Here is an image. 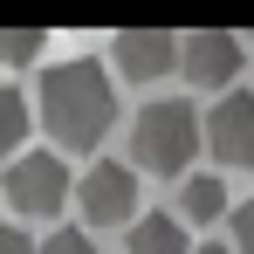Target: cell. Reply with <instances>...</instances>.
I'll return each instance as SVG.
<instances>
[{
	"label": "cell",
	"instance_id": "6da1fadb",
	"mask_svg": "<svg viewBox=\"0 0 254 254\" xmlns=\"http://www.w3.org/2000/svg\"><path fill=\"white\" fill-rule=\"evenodd\" d=\"M35 110H42L48 137H55L62 151H96L103 130H110V117H117L110 69H103L96 55H69V62L42 69V83H35Z\"/></svg>",
	"mask_w": 254,
	"mask_h": 254
},
{
	"label": "cell",
	"instance_id": "7a4b0ae2",
	"mask_svg": "<svg viewBox=\"0 0 254 254\" xmlns=\"http://www.w3.org/2000/svg\"><path fill=\"white\" fill-rule=\"evenodd\" d=\"M199 158V110L192 103H179V96H158V103H144L137 110V124H130V165L144 172H186Z\"/></svg>",
	"mask_w": 254,
	"mask_h": 254
},
{
	"label": "cell",
	"instance_id": "3957f363",
	"mask_svg": "<svg viewBox=\"0 0 254 254\" xmlns=\"http://www.w3.org/2000/svg\"><path fill=\"white\" fill-rule=\"evenodd\" d=\"M62 199H69V165L55 151H21L7 165V206L14 213L48 220V213H62Z\"/></svg>",
	"mask_w": 254,
	"mask_h": 254
},
{
	"label": "cell",
	"instance_id": "277c9868",
	"mask_svg": "<svg viewBox=\"0 0 254 254\" xmlns=\"http://www.w3.org/2000/svg\"><path fill=\"white\" fill-rule=\"evenodd\" d=\"M199 144H206V151H213L227 172L254 165V96H248V89H227V96L206 110V124H199Z\"/></svg>",
	"mask_w": 254,
	"mask_h": 254
},
{
	"label": "cell",
	"instance_id": "5b68a950",
	"mask_svg": "<svg viewBox=\"0 0 254 254\" xmlns=\"http://www.w3.org/2000/svg\"><path fill=\"white\" fill-rule=\"evenodd\" d=\"M179 69H186V83L227 96V83L241 76V35H227V28H192V35H179Z\"/></svg>",
	"mask_w": 254,
	"mask_h": 254
},
{
	"label": "cell",
	"instance_id": "8992f818",
	"mask_svg": "<svg viewBox=\"0 0 254 254\" xmlns=\"http://www.w3.org/2000/svg\"><path fill=\"white\" fill-rule=\"evenodd\" d=\"M76 199H83V220L117 227V220H130V213H137V172L110 158V165H96L83 186H76Z\"/></svg>",
	"mask_w": 254,
	"mask_h": 254
},
{
	"label": "cell",
	"instance_id": "52a82bcc",
	"mask_svg": "<svg viewBox=\"0 0 254 254\" xmlns=\"http://www.w3.org/2000/svg\"><path fill=\"white\" fill-rule=\"evenodd\" d=\"M110 55H117V76L151 83V76H165L172 62H179V35H172V28H124Z\"/></svg>",
	"mask_w": 254,
	"mask_h": 254
},
{
	"label": "cell",
	"instance_id": "ba28073f",
	"mask_svg": "<svg viewBox=\"0 0 254 254\" xmlns=\"http://www.w3.org/2000/svg\"><path fill=\"white\" fill-rule=\"evenodd\" d=\"M220 213H227V179L192 172V179L179 186V227H186V220H220Z\"/></svg>",
	"mask_w": 254,
	"mask_h": 254
},
{
	"label": "cell",
	"instance_id": "9c48e42d",
	"mask_svg": "<svg viewBox=\"0 0 254 254\" xmlns=\"http://www.w3.org/2000/svg\"><path fill=\"white\" fill-rule=\"evenodd\" d=\"M130 254H192V248H186V227L172 213H144L130 227Z\"/></svg>",
	"mask_w": 254,
	"mask_h": 254
},
{
	"label": "cell",
	"instance_id": "30bf717a",
	"mask_svg": "<svg viewBox=\"0 0 254 254\" xmlns=\"http://www.w3.org/2000/svg\"><path fill=\"white\" fill-rule=\"evenodd\" d=\"M28 124H35L28 96L0 83V158H21V144H28Z\"/></svg>",
	"mask_w": 254,
	"mask_h": 254
},
{
	"label": "cell",
	"instance_id": "8fae6325",
	"mask_svg": "<svg viewBox=\"0 0 254 254\" xmlns=\"http://www.w3.org/2000/svg\"><path fill=\"white\" fill-rule=\"evenodd\" d=\"M42 48H48L42 28H0V62H35Z\"/></svg>",
	"mask_w": 254,
	"mask_h": 254
},
{
	"label": "cell",
	"instance_id": "7c38bea8",
	"mask_svg": "<svg viewBox=\"0 0 254 254\" xmlns=\"http://www.w3.org/2000/svg\"><path fill=\"white\" fill-rule=\"evenodd\" d=\"M35 254H96V241H89L83 227H55L48 241H35Z\"/></svg>",
	"mask_w": 254,
	"mask_h": 254
},
{
	"label": "cell",
	"instance_id": "4fadbf2b",
	"mask_svg": "<svg viewBox=\"0 0 254 254\" xmlns=\"http://www.w3.org/2000/svg\"><path fill=\"white\" fill-rule=\"evenodd\" d=\"M234 248H241V254H254V192L234 206Z\"/></svg>",
	"mask_w": 254,
	"mask_h": 254
},
{
	"label": "cell",
	"instance_id": "5bb4252c",
	"mask_svg": "<svg viewBox=\"0 0 254 254\" xmlns=\"http://www.w3.org/2000/svg\"><path fill=\"white\" fill-rule=\"evenodd\" d=\"M0 254H35V241H28L21 227H0Z\"/></svg>",
	"mask_w": 254,
	"mask_h": 254
},
{
	"label": "cell",
	"instance_id": "9a60e30c",
	"mask_svg": "<svg viewBox=\"0 0 254 254\" xmlns=\"http://www.w3.org/2000/svg\"><path fill=\"white\" fill-rule=\"evenodd\" d=\"M192 254H227V248H220V241H206V248H192Z\"/></svg>",
	"mask_w": 254,
	"mask_h": 254
}]
</instances>
